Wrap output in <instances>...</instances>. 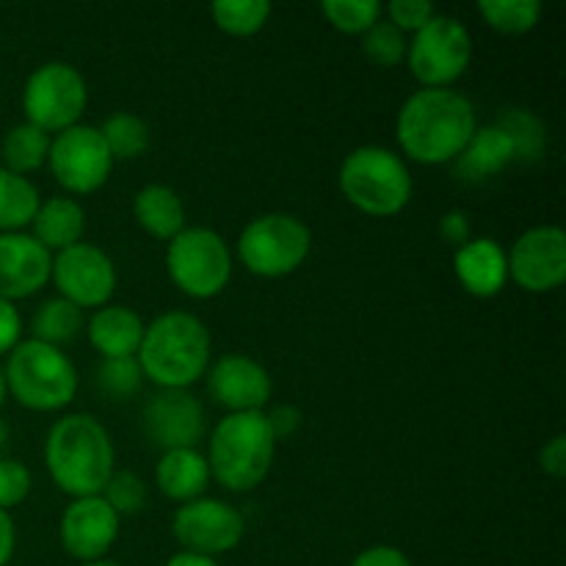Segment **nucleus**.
<instances>
[{"instance_id": "obj_35", "label": "nucleus", "mask_w": 566, "mask_h": 566, "mask_svg": "<svg viewBox=\"0 0 566 566\" xmlns=\"http://www.w3.org/2000/svg\"><path fill=\"white\" fill-rule=\"evenodd\" d=\"M501 127L514 142V153H517V158H523V155L536 158V155L542 153V147H545V130H542L539 122H536L531 114H525V111H512V114L503 116Z\"/></svg>"}, {"instance_id": "obj_46", "label": "nucleus", "mask_w": 566, "mask_h": 566, "mask_svg": "<svg viewBox=\"0 0 566 566\" xmlns=\"http://www.w3.org/2000/svg\"><path fill=\"white\" fill-rule=\"evenodd\" d=\"M81 566H122V564H116V562H88V564H81Z\"/></svg>"}, {"instance_id": "obj_39", "label": "nucleus", "mask_w": 566, "mask_h": 566, "mask_svg": "<svg viewBox=\"0 0 566 566\" xmlns=\"http://www.w3.org/2000/svg\"><path fill=\"white\" fill-rule=\"evenodd\" d=\"M352 566H412V562H409L407 553L398 551V547L374 545L368 547V551L359 553Z\"/></svg>"}, {"instance_id": "obj_30", "label": "nucleus", "mask_w": 566, "mask_h": 566, "mask_svg": "<svg viewBox=\"0 0 566 566\" xmlns=\"http://www.w3.org/2000/svg\"><path fill=\"white\" fill-rule=\"evenodd\" d=\"M481 17L501 33H525L539 22V0H481Z\"/></svg>"}, {"instance_id": "obj_22", "label": "nucleus", "mask_w": 566, "mask_h": 566, "mask_svg": "<svg viewBox=\"0 0 566 566\" xmlns=\"http://www.w3.org/2000/svg\"><path fill=\"white\" fill-rule=\"evenodd\" d=\"M33 238L48 249L50 254L81 243L86 230V210L70 197H53L39 205L33 216Z\"/></svg>"}, {"instance_id": "obj_32", "label": "nucleus", "mask_w": 566, "mask_h": 566, "mask_svg": "<svg viewBox=\"0 0 566 566\" xmlns=\"http://www.w3.org/2000/svg\"><path fill=\"white\" fill-rule=\"evenodd\" d=\"M363 53L376 66H396L407 59V39L390 20H379L363 33Z\"/></svg>"}, {"instance_id": "obj_42", "label": "nucleus", "mask_w": 566, "mask_h": 566, "mask_svg": "<svg viewBox=\"0 0 566 566\" xmlns=\"http://www.w3.org/2000/svg\"><path fill=\"white\" fill-rule=\"evenodd\" d=\"M539 462L545 473L556 475V479H564L566 475V437L564 434L553 437V440L542 448Z\"/></svg>"}, {"instance_id": "obj_34", "label": "nucleus", "mask_w": 566, "mask_h": 566, "mask_svg": "<svg viewBox=\"0 0 566 566\" xmlns=\"http://www.w3.org/2000/svg\"><path fill=\"white\" fill-rule=\"evenodd\" d=\"M142 365L136 357H119V359H103L97 368V385L99 390L108 392L111 398H130L142 390Z\"/></svg>"}, {"instance_id": "obj_3", "label": "nucleus", "mask_w": 566, "mask_h": 566, "mask_svg": "<svg viewBox=\"0 0 566 566\" xmlns=\"http://www.w3.org/2000/svg\"><path fill=\"white\" fill-rule=\"evenodd\" d=\"M210 354L213 343L208 326L197 315L171 310L144 329L136 359L142 374L160 390H186L208 374Z\"/></svg>"}, {"instance_id": "obj_2", "label": "nucleus", "mask_w": 566, "mask_h": 566, "mask_svg": "<svg viewBox=\"0 0 566 566\" xmlns=\"http://www.w3.org/2000/svg\"><path fill=\"white\" fill-rule=\"evenodd\" d=\"M44 464L50 479L66 495H103L114 473V442L94 415H66L50 426Z\"/></svg>"}, {"instance_id": "obj_23", "label": "nucleus", "mask_w": 566, "mask_h": 566, "mask_svg": "<svg viewBox=\"0 0 566 566\" xmlns=\"http://www.w3.org/2000/svg\"><path fill=\"white\" fill-rule=\"evenodd\" d=\"M133 213L142 230H147L153 238L160 241H171L186 230V205H182L180 193L169 186H144L133 199Z\"/></svg>"}, {"instance_id": "obj_16", "label": "nucleus", "mask_w": 566, "mask_h": 566, "mask_svg": "<svg viewBox=\"0 0 566 566\" xmlns=\"http://www.w3.org/2000/svg\"><path fill=\"white\" fill-rule=\"evenodd\" d=\"M144 431L164 451L197 448L205 437V409L191 392L158 390L142 412Z\"/></svg>"}, {"instance_id": "obj_20", "label": "nucleus", "mask_w": 566, "mask_h": 566, "mask_svg": "<svg viewBox=\"0 0 566 566\" xmlns=\"http://www.w3.org/2000/svg\"><path fill=\"white\" fill-rule=\"evenodd\" d=\"M144 321L136 310L122 304H105L88 321V343L103 354V359L136 357L144 337Z\"/></svg>"}, {"instance_id": "obj_21", "label": "nucleus", "mask_w": 566, "mask_h": 566, "mask_svg": "<svg viewBox=\"0 0 566 566\" xmlns=\"http://www.w3.org/2000/svg\"><path fill=\"white\" fill-rule=\"evenodd\" d=\"M155 481L160 492L177 503H191L202 497L210 484L208 457L197 448H177V451H164L158 468H155Z\"/></svg>"}, {"instance_id": "obj_17", "label": "nucleus", "mask_w": 566, "mask_h": 566, "mask_svg": "<svg viewBox=\"0 0 566 566\" xmlns=\"http://www.w3.org/2000/svg\"><path fill=\"white\" fill-rule=\"evenodd\" d=\"M208 390L230 412H263L271 398V376L247 354H224L208 368Z\"/></svg>"}, {"instance_id": "obj_6", "label": "nucleus", "mask_w": 566, "mask_h": 566, "mask_svg": "<svg viewBox=\"0 0 566 566\" xmlns=\"http://www.w3.org/2000/svg\"><path fill=\"white\" fill-rule=\"evenodd\" d=\"M340 191L368 216H396L412 199L407 160L387 147H357L340 166Z\"/></svg>"}, {"instance_id": "obj_10", "label": "nucleus", "mask_w": 566, "mask_h": 566, "mask_svg": "<svg viewBox=\"0 0 566 566\" xmlns=\"http://www.w3.org/2000/svg\"><path fill=\"white\" fill-rule=\"evenodd\" d=\"M88 88L81 72L66 61H48L28 75L22 108L31 125L44 133H61L77 125L86 111Z\"/></svg>"}, {"instance_id": "obj_12", "label": "nucleus", "mask_w": 566, "mask_h": 566, "mask_svg": "<svg viewBox=\"0 0 566 566\" xmlns=\"http://www.w3.org/2000/svg\"><path fill=\"white\" fill-rule=\"evenodd\" d=\"M171 531H175L177 542L186 547V553L216 558L241 545L243 534H247V520L227 501L197 497L177 509Z\"/></svg>"}, {"instance_id": "obj_40", "label": "nucleus", "mask_w": 566, "mask_h": 566, "mask_svg": "<svg viewBox=\"0 0 566 566\" xmlns=\"http://www.w3.org/2000/svg\"><path fill=\"white\" fill-rule=\"evenodd\" d=\"M271 423V431H274L276 440H285V437L296 434L298 426H302V412H298L296 407H291V403H282V407H276L274 412L265 415Z\"/></svg>"}, {"instance_id": "obj_27", "label": "nucleus", "mask_w": 566, "mask_h": 566, "mask_svg": "<svg viewBox=\"0 0 566 566\" xmlns=\"http://www.w3.org/2000/svg\"><path fill=\"white\" fill-rule=\"evenodd\" d=\"M81 326H83V310L75 307L72 302H66V298L55 296V298H48V302L36 310L31 329H33V340H42L48 343V346L59 348L64 346V343L75 340Z\"/></svg>"}, {"instance_id": "obj_26", "label": "nucleus", "mask_w": 566, "mask_h": 566, "mask_svg": "<svg viewBox=\"0 0 566 566\" xmlns=\"http://www.w3.org/2000/svg\"><path fill=\"white\" fill-rule=\"evenodd\" d=\"M50 133L39 130L31 122H22V125L11 127L3 138V160L6 169L14 171V175H28V171H36L39 166L48 164L50 153Z\"/></svg>"}, {"instance_id": "obj_25", "label": "nucleus", "mask_w": 566, "mask_h": 566, "mask_svg": "<svg viewBox=\"0 0 566 566\" xmlns=\"http://www.w3.org/2000/svg\"><path fill=\"white\" fill-rule=\"evenodd\" d=\"M39 191L28 177L0 166V232H17L31 224L39 210Z\"/></svg>"}, {"instance_id": "obj_19", "label": "nucleus", "mask_w": 566, "mask_h": 566, "mask_svg": "<svg viewBox=\"0 0 566 566\" xmlns=\"http://www.w3.org/2000/svg\"><path fill=\"white\" fill-rule=\"evenodd\" d=\"M453 269L464 291L479 298L497 296L509 280L506 252L492 238H470L464 247L457 249Z\"/></svg>"}, {"instance_id": "obj_7", "label": "nucleus", "mask_w": 566, "mask_h": 566, "mask_svg": "<svg viewBox=\"0 0 566 566\" xmlns=\"http://www.w3.org/2000/svg\"><path fill=\"white\" fill-rule=\"evenodd\" d=\"M313 235L302 219L291 213H265L249 221L238 238V258L252 274L276 280L287 276L307 260Z\"/></svg>"}, {"instance_id": "obj_28", "label": "nucleus", "mask_w": 566, "mask_h": 566, "mask_svg": "<svg viewBox=\"0 0 566 566\" xmlns=\"http://www.w3.org/2000/svg\"><path fill=\"white\" fill-rule=\"evenodd\" d=\"M99 133H103V142L114 160L138 158L149 147L147 122L142 116L130 114V111H116V114H111L105 119V125L99 127Z\"/></svg>"}, {"instance_id": "obj_37", "label": "nucleus", "mask_w": 566, "mask_h": 566, "mask_svg": "<svg viewBox=\"0 0 566 566\" xmlns=\"http://www.w3.org/2000/svg\"><path fill=\"white\" fill-rule=\"evenodd\" d=\"M385 11H387V20H390L401 33L403 31L418 33L420 28L437 14L434 3H429V0H392Z\"/></svg>"}, {"instance_id": "obj_5", "label": "nucleus", "mask_w": 566, "mask_h": 566, "mask_svg": "<svg viewBox=\"0 0 566 566\" xmlns=\"http://www.w3.org/2000/svg\"><path fill=\"white\" fill-rule=\"evenodd\" d=\"M3 381L22 407L36 412H59L70 407L77 392V370L70 357L33 337L11 348Z\"/></svg>"}, {"instance_id": "obj_38", "label": "nucleus", "mask_w": 566, "mask_h": 566, "mask_svg": "<svg viewBox=\"0 0 566 566\" xmlns=\"http://www.w3.org/2000/svg\"><path fill=\"white\" fill-rule=\"evenodd\" d=\"M22 318L14 310V304L0 298V354H9L20 343Z\"/></svg>"}, {"instance_id": "obj_9", "label": "nucleus", "mask_w": 566, "mask_h": 566, "mask_svg": "<svg viewBox=\"0 0 566 566\" xmlns=\"http://www.w3.org/2000/svg\"><path fill=\"white\" fill-rule=\"evenodd\" d=\"M473 61V36L462 20L434 14L407 44L409 72L426 88H446L468 72Z\"/></svg>"}, {"instance_id": "obj_47", "label": "nucleus", "mask_w": 566, "mask_h": 566, "mask_svg": "<svg viewBox=\"0 0 566 566\" xmlns=\"http://www.w3.org/2000/svg\"><path fill=\"white\" fill-rule=\"evenodd\" d=\"M6 398V381H3V370H0V403H3Z\"/></svg>"}, {"instance_id": "obj_24", "label": "nucleus", "mask_w": 566, "mask_h": 566, "mask_svg": "<svg viewBox=\"0 0 566 566\" xmlns=\"http://www.w3.org/2000/svg\"><path fill=\"white\" fill-rule=\"evenodd\" d=\"M514 158H517L514 142L501 125L479 127L464 153L459 155V175L468 180H486L506 169Z\"/></svg>"}, {"instance_id": "obj_14", "label": "nucleus", "mask_w": 566, "mask_h": 566, "mask_svg": "<svg viewBox=\"0 0 566 566\" xmlns=\"http://www.w3.org/2000/svg\"><path fill=\"white\" fill-rule=\"evenodd\" d=\"M509 276L528 293L556 291L566 280V235L562 227L545 224L523 232L514 241Z\"/></svg>"}, {"instance_id": "obj_43", "label": "nucleus", "mask_w": 566, "mask_h": 566, "mask_svg": "<svg viewBox=\"0 0 566 566\" xmlns=\"http://www.w3.org/2000/svg\"><path fill=\"white\" fill-rule=\"evenodd\" d=\"M14 545H17L14 520L9 517V512L0 509V566L11 562V556H14Z\"/></svg>"}, {"instance_id": "obj_29", "label": "nucleus", "mask_w": 566, "mask_h": 566, "mask_svg": "<svg viewBox=\"0 0 566 566\" xmlns=\"http://www.w3.org/2000/svg\"><path fill=\"white\" fill-rule=\"evenodd\" d=\"M216 25L232 36H252L269 22L271 3L269 0H219L210 6Z\"/></svg>"}, {"instance_id": "obj_33", "label": "nucleus", "mask_w": 566, "mask_h": 566, "mask_svg": "<svg viewBox=\"0 0 566 566\" xmlns=\"http://www.w3.org/2000/svg\"><path fill=\"white\" fill-rule=\"evenodd\" d=\"M103 501L114 509L116 514H125L133 517L144 509L147 503V484L142 481V475H136L133 470H114L103 490Z\"/></svg>"}, {"instance_id": "obj_31", "label": "nucleus", "mask_w": 566, "mask_h": 566, "mask_svg": "<svg viewBox=\"0 0 566 566\" xmlns=\"http://www.w3.org/2000/svg\"><path fill=\"white\" fill-rule=\"evenodd\" d=\"M326 20L343 33H365L381 20L385 6L379 0H324L321 3Z\"/></svg>"}, {"instance_id": "obj_4", "label": "nucleus", "mask_w": 566, "mask_h": 566, "mask_svg": "<svg viewBox=\"0 0 566 566\" xmlns=\"http://www.w3.org/2000/svg\"><path fill=\"white\" fill-rule=\"evenodd\" d=\"M276 437L265 412H230L213 429L208 448L210 475L230 492H249L269 475Z\"/></svg>"}, {"instance_id": "obj_44", "label": "nucleus", "mask_w": 566, "mask_h": 566, "mask_svg": "<svg viewBox=\"0 0 566 566\" xmlns=\"http://www.w3.org/2000/svg\"><path fill=\"white\" fill-rule=\"evenodd\" d=\"M166 566H219L216 564V558H208V556H197V553H177V556H171Z\"/></svg>"}, {"instance_id": "obj_8", "label": "nucleus", "mask_w": 566, "mask_h": 566, "mask_svg": "<svg viewBox=\"0 0 566 566\" xmlns=\"http://www.w3.org/2000/svg\"><path fill=\"white\" fill-rule=\"evenodd\" d=\"M166 269L175 285L193 298H213L232 276V252L219 232L186 227L169 241Z\"/></svg>"}, {"instance_id": "obj_18", "label": "nucleus", "mask_w": 566, "mask_h": 566, "mask_svg": "<svg viewBox=\"0 0 566 566\" xmlns=\"http://www.w3.org/2000/svg\"><path fill=\"white\" fill-rule=\"evenodd\" d=\"M53 254L25 232H0V298L14 302L42 291L50 280Z\"/></svg>"}, {"instance_id": "obj_41", "label": "nucleus", "mask_w": 566, "mask_h": 566, "mask_svg": "<svg viewBox=\"0 0 566 566\" xmlns=\"http://www.w3.org/2000/svg\"><path fill=\"white\" fill-rule=\"evenodd\" d=\"M440 235L453 247H464L470 241V221L462 210H448L440 219Z\"/></svg>"}, {"instance_id": "obj_1", "label": "nucleus", "mask_w": 566, "mask_h": 566, "mask_svg": "<svg viewBox=\"0 0 566 566\" xmlns=\"http://www.w3.org/2000/svg\"><path fill=\"white\" fill-rule=\"evenodd\" d=\"M475 130L473 103L453 88H420L398 111V144L418 164L457 160Z\"/></svg>"}, {"instance_id": "obj_13", "label": "nucleus", "mask_w": 566, "mask_h": 566, "mask_svg": "<svg viewBox=\"0 0 566 566\" xmlns=\"http://www.w3.org/2000/svg\"><path fill=\"white\" fill-rule=\"evenodd\" d=\"M50 280L61 291V298L75 307H105L114 296L116 269L114 260L94 243H75L61 249L53 258Z\"/></svg>"}, {"instance_id": "obj_11", "label": "nucleus", "mask_w": 566, "mask_h": 566, "mask_svg": "<svg viewBox=\"0 0 566 566\" xmlns=\"http://www.w3.org/2000/svg\"><path fill=\"white\" fill-rule=\"evenodd\" d=\"M48 164L61 188L72 193H94L108 180L114 158L99 127L72 125L50 142Z\"/></svg>"}, {"instance_id": "obj_15", "label": "nucleus", "mask_w": 566, "mask_h": 566, "mask_svg": "<svg viewBox=\"0 0 566 566\" xmlns=\"http://www.w3.org/2000/svg\"><path fill=\"white\" fill-rule=\"evenodd\" d=\"M59 536L64 551L81 564L103 562L119 536V514L103 501V495L75 497L61 514Z\"/></svg>"}, {"instance_id": "obj_36", "label": "nucleus", "mask_w": 566, "mask_h": 566, "mask_svg": "<svg viewBox=\"0 0 566 566\" xmlns=\"http://www.w3.org/2000/svg\"><path fill=\"white\" fill-rule=\"evenodd\" d=\"M31 492V470L20 459H0V509L20 506Z\"/></svg>"}, {"instance_id": "obj_45", "label": "nucleus", "mask_w": 566, "mask_h": 566, "mask_svg": "<svg viewBox=\"0 0 566 566\" xmlns=\"http://www.w3.org/2000/svg\"><path fill=\"white\" fill-rule=\"evenodd\" d=\"M6 442H9V426H6L3 420H0V453H3Z\"/></svg>"}]
</instances>
